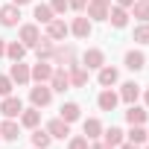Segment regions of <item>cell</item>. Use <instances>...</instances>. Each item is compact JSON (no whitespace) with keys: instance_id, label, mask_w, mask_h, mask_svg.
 I'll use <instances>...</instances> for the list:
<instances>
[{"instance_id":"obj_41","label":"cell","mask_w":149,"mask_h":149,"mask_svg":"<svg viewBox=\"0 0 149 149\" xmlns=\"http://www.w3.org/2000/svg\"><path fill=\"white\" fill-rule=\"evenodd\" d=\"M15 6H26V3H32V0H12Z\"/></svg>"},{"instance_id":"obj_28","label":"cell","mask_w":149,"mask_h":149,"mask_svg":"<svg viewBox=\"0 0 149 149\" xmlns=\"http://www.w3.org/2000/svg\"><path fill=\"white\" fill-rule=\"evenodd\" d=\"M32 15H35V21H38V24H44V26H47V24L56 18V15H53V9H50L47 3H38V6L32 9Z\"/></svg>"},{"instance_id":"obj_40","label":"cell","mask_w":149,"mask_h":149,"mask_svg":"<svg viewBox=\"0 0 149 149\" xmlns=\"http://www.w3.org/2000/svg\"><path fill=\"white\" fill-rule=\"evenodd\" d=\"M6 56V38H0V58Z\"/></svg>"},{"instance_id":"obj_17","label":"cell","mask_w":149,"mask_h":149,"mask_svg":"<svg viewBox=\"0 0 149 149\" xmlns=\"http://www.w3.org/2000/svg\"><path fill=\"white\" fill-rule=\"evenodd\" d=\"M38 123H41V108H24L21 111V126L24 129H38Z\"/></svg>"},{"instance_id":"obj_6","label":"cell","mask_w":149,"mask_h":149,"mask_svg":"<svg viewBox=\"0 0 149 149\" xmlns=\"http://www.w3.org/2000/svg\"><path fill=\"white\" fill-rule=\"evenodd\" d=\"M70 35V24H64L61 18H53L50 24H47V38H53V41H64Z\"/></svg>"},{"instance_id":"obj_16","label":"cell","mask_w":149,"mask_h":149,"mask_svg":"<svg viewBox=\"0 0 149 149\" xmlns=\"http://www.w3.org/2000/svg\"><path fill=\"white\" fill-rule=\"evenodd\" d=\"M117 102H120V94H114L111 88H105V91L97 97V105H100L102 111H114V108H117Z\"/></svg>"},{"instance_id":"obj_35","label":"cell","mask_w":149,"mask_h":149,"mask_svg":"<svg viewBox=\"0 0 149 149\" xmlns=\"http://www.w3.org/2000/svg\"><path fill=\"white\" fill-rule=\"evenodd\" d=\"M67 149H88V137H85V134H79V137H70Z\"/></svg>"},{"instance_id":"obj_36","label":"cell","mask_w":149,"mask_h":149,"mask_svg":"<svg viewBox=\"0 0 149 149\" xmlns=\"http://www.w3.org/2000/svg\"><path fill=\"white\" fill-rule=\"evenodd\" d=\"M67 6H70L73 12H85V6H88V0H67Z\"/></svg>"},{"instance_id":"obj_7","label":"cell","mask_w":149,"mask_h":149,"mask_svg":"<svg viewBox=\"0 0 149 149\" xmlns=\"http://www.w3.org/2000/svg\"><path fill=\"white\" fill-rule=\"evenodd\" d=\"M38 41H41V29H38V24H24V26H21V44H24L26 50H32Z\"/></svg>"},{"instance_id":"obj_14","label":"cell","mask_w":149,"mask_h":149,"mask_svg":"<svg viewBox=\"0 0 149 149\" xmlns=\"http://www.w3.org/2000/svg\"><path fill=\"white\" fill-rule=\"evenodd\" d=\"M47 132H50V137H53V140H64V137L70 134V123H64L61 117H56V120H50V123H47Z\"/></svg>"},{"instance_id":"obj_30","label":"cell","mask_w":149,"mask_h":149,"mask_svg":"<svg viewBox=\"0 0 149 149\" xmlns=\"http://www.w3.org/2000/svg\"><path fill=\"white\" fill-rule=\"evenodd\" d=\"M132 15H134L140 24H146V21H149V3H146V0H134V3H132Z\"/></svg>"},{"instance_id":"obj_5","label":"cell","mask_w":149,"mask_h":149,"mask_svg":"<svg viewBox=\"0 0 149 149\" xmlns=\"http://www.w3.org/2000/svg\"><path fill=\"white\" fill-rule=\"evenodd\" d=\"M53 64H58V67L76 64V50H73L70 44H67V47H56V50H53Z\"/></svg>"},{"instance_id":"obj_10","label":"cell","mask_w":149,"mask_h":149,"mask_svg":"<svg viewBox=\"0 0 149 149\" xmlns=\"http://www.w3.org/2000/svg\"><path fill=\"white\" fill-rule=\"evenodd\" d=\"M21 21V6L9 3V6H0V26H18Z\"/></svg>"},{"instance_id":"obj_2","label":"cell","mask_w":149,"mask_h":149,"mask_svg":"<svg viewBox=\"0 0 149 149\" xmlns=\"http://www.w3.org/2000/svg\"><path fill=\"white\" fill-rule=\"evenodd\" d=\"M88 21H108V9L111 0H88Z\"/></svg>"},{"instance_id":"obj_18","label":"cell","mask_w":149,"mask_h":149,"mask_svg":"<svg viewBox=\"0 0 149 149\" xmlns=\"http://www.w3.org/2000/svg\"><path fill=\"white\" fill-rule=\"evenodd\" d=\"M108 21H111V26H117V29H123V26L129 24V12H126L123 6H117V3H114V6L108 9Z\"/></svg>"},{"instance_id":"obj_45","label":"cell","mask_w":149,"mask_h":149,"mask_svg":"<svg viewBox=\"0 0 149 149\" xmlns=\"http://www.w3.org/2000/svg\"><path fill=\"white\" fill-rule=\"evenodd\" d=\"M146 149H149V146H146Z\"/></svg>"},{"instance_id":"obj_9","label":"cell","mask_w":149,"mask_h":149,"mask_svg":"<svg viewBox=\"0 0 149 149\" xmlns=\"http://www.w3.org/2000/svg\"><path fill=\"white\" fill-rule=\"evenodd\" d=\"M9 79H12L15 85H26V82H32V79H29V64H24V61H12V67H9Z\"/></svg>"},{"instance_id":"obj_32","label":"cell","mask_w":149,"mask_h":149,"mask_svg":"<svg viewBox=\"0 0 149 149\" xmlns=\"http://www.w3.org/2000/svg\"><path fill=\"white\" fill-rule=\"evenodd\" d=\"M134 41L137 44H149V21L140 24V26H134Z\"/></svg>"},{"instance_id":"obj_15","label":"cell","mask_w":149,"mask_h":149,"mask_svg":"<svg viewBox=\"0 0 149 149\" xmlns=\"http://www.w3.org/2000/svg\"><path fill=\"white\" fill-rule=\"evenodd\" d=\"M117 79H120L117 67H111V64H102V67H100V76H97V82H100L102 88H111V85H117Z\"/></svg>"},{"instance_id":"obj_23","label":"cell","mask_w":149,"mask_h":149,"mask_svg":"<svg viewBox=\"0 0 149 149\" xmlns=\"http://www.w3.org/2000/svg\"><path fill=\"white\" fill-rule=\"evenodd\" d=\"M58 111H61V114H58V117H61V120H64V123H76V120H79V117H82V108H79V105H76V102H64V105H61V108H58Z\"/></svg>"},{"instance_id":"obj_22","label":"cell","mask_w":149,"mask_h":149,"mask_svg":"<svg viewBox=\"0 0 149 149\" xmlns=\"http://www.w3.org/2000/svg\"><path fill=\"white\" fill-rule=\"evenodd\" d=\"M146 117H149V111H146V108H140V105H134V102H132V105H129V111H126V120H129L132 126H143V123H146Z\"/></svg>"},{"instance_id":"obj_43","label":"cell","mask_w":149,"mask_h":149,"mask_svg":"<svg viewBox=\"0 0 149 149\" xmlns=\"http://www.w3.org/2000/svg\"><path fill=\"white\" fill-rule=\"evenodd\" d=\"M146 3H149V0H146Z\"/></svg>"},{"instance_id":"obj_38","label":"cell","mask_w":149,"mask_h":149,"mask_svg":"<svg viewBox=\"0 0 149 149\" xmlns=\"http://www.w3.org/2000/svg\"><path fill=\"white\" fill-rule=\"evenodd\" d=\"M117 149H140V146H137V143H132V140H123Z\"/></svg>"},{"instance_id":"obj_8","label":"cell","mask_w":149,"mask_h":149,"mask_svg":"<svg viewBox=\"0 0 149 149\" xmlns=\"http://www.w3.org/2000/svg\"><path fill=\"white\" fill-rule=\"evenodd\" d=\"M53 70H56V67H53L50 61L38 58V64H35V67H29V79H32V82H50Z\"/></svg>"},{"instance_id":"obj_26","label":"cell","mask_w":149,"mask_h":149,"mask_svg":"<svg viewBox=\"0 0 149 149\" xmlns=\"http://www.w3.org/2000/svg\"><path fill=\"white\" fill-rule=\"evenodd\" d=\"M6 56H9L12 61H24V56H26V47H24L21 41H6Z\"/></svg>"},{"instance_id":"obj_44","label":"cell","mask_w":149,"mask_h":149,"mask_svg":"<svg viewBox=\"0 0 149 149\" xmlns=\"http://www.w3.org/2000/svg\"><path fill=\"white\" fill-rule=\"evenodd\" d=\"M32 149H35V146H32Z\"/></svg>"},{"instance_id":"obj_24","label":"cell","mask_w":149,"mask_h":149,"mask_svg":"<svg viewBox=\"0 0 149 149\" xmlns=\"http://www.w3.org/2000/svg\"><path fill=\"white\" fill-rule=\"evenodd\" d=\"M82 129H85V137H88V140H100V137H102V123H100L97 117H88Z\"/></svg>"},{"instance_id":"obj_33","label":"cell","mask_w":149,"mask_h":149,"mask_svg":"<svg viewBox=\"0 0 149 149\" xmlns=\"http://www.w3.org/2000/svg\"><path fill=\"white\" fill-rule=\"evenodd\" d=\"M12 88H15V82H12L9 76H0V97H9Z\"/></svg>"},{"instance_id":"obj_21","label":"cell","mask_w":149,"mask_h":149,"mask_svg":"<svg viewBox=\"0 0 149 149\" xmlns=\"http://www.w3.org/2000/svg\"><path fill=\"white\" fill-rule=\"evenodd\" d=\"M0 137H3V140H18V137H21V126L6 117L3 123H0Z\"/></svg>"},{"instance_id":"obj_20","label":"cell","mask_w":149,"mask_h":149,"mask_svg":"<svg viewBox=\"0 0 149 149\" xmlns=\"http://www.w3.org/2000/svg\"><path fill=\"white\" fill-rule=\"evenodd\" d=\"M137 97H140V85H137V82H123V85H120V100H123V102L132 105V102H137Z\"/></svg>"},{"instance_id":"obj_39","label":"cell","mask_w":149,"mask_h":149,"mask_svg":"<svg viewBox=\"0 0 149 149\" xmlns=\"http://www.w3.org/2000/svg\"><path fill=\"white\" fill-rule=\"evenodd\" d=\"M114 3H117V6H123V9H132L134 0H114Z\"/></svg>"},{"instance_id":"obj_19","label":"cell","mask_w":149,"mask_h":149,"mask_svg":"<svg viewBox=\"0 0 149 149\" xmlns=\"http://www.w3.org/2000/svg\"><path fill=\"white\" fill-rule=\"evenodd\" d=\"M35 50V56L38 58H44V61H50L53 58V50H56V44H53V38H47V35H41V41L32 47Z\"/></svg>"},{"instance_id":"obj_42","label":"cell","mask_w":149,"mask_h":149,"mask_svg":"<svg viewBox=\"0 0 149 149\" xmlns=\"http://www.w3.org/2000/svg\"><path fill=\"white\" fill-rule=\"evenodd\" d=\"M143 102H146V108H149V88L143 91Z\"/></svg>"},{"instance_id":"obj_1","label":"cell","mask_w":149,"mask_h":149,"mask_svg":"<svg viewBox=\"0 0 149 149\" xmlns=\"http://www.w3.org/2000/svg\"><path fill=\"white\" fill-rule=\"evenodd\" d=\"M29 102H32L35 108H47V105L53 102V91H50V85H47V82H38V85L29 91Z\"/></svg>"},{"instance_id":"obj_4","label":"cell","mask_w":149,"mask_h":149,"mask_svg":"<svg viewBox=\"0 0 149 149\" xmlns=\"http://www.w3.org/2000/svg\"><path fill=\"white\" fill-rule=\"evenodd\" d=\"M21 111H24V102H21V100H18L15 94L3 97V102H0V114H3V117L15 120V117H21Z\"/></svg>"},{"instance_id":"obj_37","label":"cell","mask_w":149,"mask_h":149,"mask_svg":"<svg viewBox=\"0 0 149 149\" xmlns=\"http://www.w3.org/2000/svg\"><path fill=\"white\" fill-rule=\"evenodd\" d=\"M91 149H117V146H108V143H105V140H97V143H94V146H91Z\"/></svg>"},{"instance_id":"obj_34","label":"cell","mask_w":149,"mask_h":149,"mask_svg":"<svg viewBox=\"0 0 149 149\" xmlns=\"http://www.w3.org/2000/svg\"><path fill=\"white\" fill-rule=\"evenodd\" d=\"M50 9H53V15H64L70 6H67V0H50Z\"/></svg>"},{"instance_id":"obj_13","label":"cell","mask_w":149,"mask_h":149,"mask_svg":"<svg viewBox=\"0 0 149 149\" xmlns=\"http://www.w3.org/2000/svg\"><path fill=\"white\" fill-rule=\"evenodd\" d=\"M105 64V53L102 50H85V56H82V67H88V70H100Z\"/></svg>"},{"instance_id":"obj_31","label":"cell","mask_w":149,"mask_h":149,"mask_svg":"<svg viewBox=\"0 0 149 149\" xmlns=\"http://www.w3.org/2000/svg\"><path fill=\"white\" fill-rule=\"evenodd\" d=\"M129 140L140 146V143H146V140H149V132H146L143 126H132V132H129Z\"/></svg>"},{"instance_id":"obj_3","label":"cell","mask_w":149,"mask_h":149,"mask_svg":"<svg viewBox=\"0 0 149 149\" xmlns=\"http://www.w3.org/2000/svg\"><path fill=\"white\" fill-rule=\"evenodd\" d=\"M47 85H50V91H58V94L70 91V76H67V67H56Z\"/></svg>"},{"instance_id":"obj_11","label":"cell","mask_w":149,"mask_h":149,"mask_svg":"<svg viewBox=\"0 0 149 149\" xmlns=\"http://www.w3.org/2000/svg\"><path fill=\"white\" fill-rule=\"evenodd\" d=\"M70 32L76 35V38H88V35L94 32V21H88V15L73 18V24H70Z\"/></svg>"},{"instance_id":"obj_27","label":"cell","mask_w":149,"mask_h":149,"mask_svg":"<svg viewBox=\"0 0 149 149\" xmlns=\"http://www.w3.org/2000/svg\"><path fill=\"white\" fill-rule=\"evenodd\" d=\"M50 143H53V137H50L47 129H32V146L35 149H47Z\"/></svg>"},{"instance_id":"obj_12","label":"cell","mask_w":149,"mask_h":149,"mask_svg":"<svg viewBox=\"0 0 149 149\" xmlns=\"http://www.w3.org/2000/svg\"><path fill=\"white\" fill-rule=\"evenodd\" d=\"M67 76H70V88H85V85H88V67L70 64V67H67Z\"/></svg>"},{"instance_id":"obj_29","label":"cell","mask_w":149,"mask_h":149,"mask_svg":"<svg viewBox=\"0 0 149 149\" xmlns=\"http://www.w3.org/2000/svg\"><path fill=\"white\" fill-rule=\"evenodd\" d=\"M102 137H105V143H108V146H120V143L126 140V134H123V129H117V126H111V129H105V132H102Z\"/></svg>"},{"instance_id":"obj_25","label":"cell","mask_w":149,"mask_h":149,"mask_svg":"<svg viewBox=\"0 0 149 149\" xmlns=\"http://www.w3.org/2000/svg\"><path fill=\"white\" fill-rule=\"evenodd\" d=\"M143 64H146V56L140 50H129L126 53V67L129 70H143Z\"/></svg>"}]
</instances>
